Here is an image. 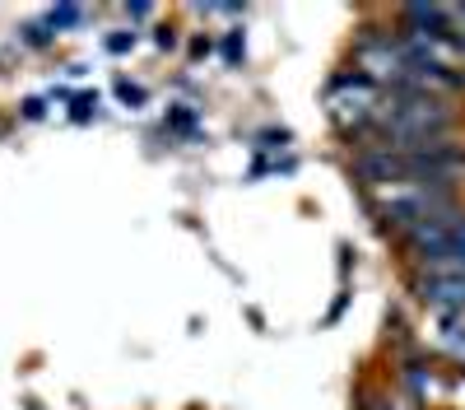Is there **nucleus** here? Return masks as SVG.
I'll return each instance as SVG.
<instances>
[{"instance_id": "nucleus-8", "label": "nucleus", "mask_w": 465, "mask_h": 410, "mask_svg": "<svg viewBox=\"0 0 465 410\" xmlns=\"http://www.w3.org/2000/svg\"><path fill=\"white\" fill-rule=\"evenodd\" d=\"M131 47H135V33H112V37H107V52H112V56H122V52H131Z\"/></svg>"}, {"instance_id": "nucleus-1", "label": "nucleus", "mask_w": 465, "mask_h": 410, "mask_svg": "<svg viewBox=\"0 0 465 410\" xmlns=\"http://www.w3.org/2000/svg\"><path fill=\"white\" fill-rule=\"evenodd\" d=\"M460 186H442V182H401V186H386V192L368 196V210L377 215V224L396 243L410 238L414 229H423L429 219L460 210Z\"/></svg>"}, {"instance_id": "nucleus-2", "label": "nucleus", "mask_w": 465, "mask_h": 410, "mask_svg": "<svg viewBox=\"0 0 465 410\" xmlns=\"http://www.w3.org/2000/svg\"><path fill=\"white\" fill-rule=\"evenodd\" d=\"M410 275H465V205L401 238Z\"/></svg>"}, {"instance_id": "nucleus-9", "label": "nucleus", "mask_w": 465, "mask_h": 410, "mask_svg": "<svg viewBox=\"0 0 465 410\" xmlns=\"http://www.w3.org/2000/svg\"><path fill=\"white\" fill-rule=\"evenodd\" d=\"M94 107H98V94H74V122H84Z\"/></svg>"}, {"instance_id": "nucleus-7", "label": "nucleus", "mask_w": 465, "mask_h": 410, "mask_svg": "<svg viewBox=\"0 0 465 410\" xmlns=\"http://www.w3.org/2000/svg\"><path fill=\"white\" fill-rule=\"evenodd\" d=\"M116 98L131 103V107H140V103H144V89H140V85H131V80H116Z\"/></svg>"}, {"instance_id": "nucleus-5", "label": "nucleus", "mask_w": 465, "mask_h": 410, "mask_svg": "<svg viewBox=\"0 0 465 410\" xmlns=\"http://www.w3.org/2000/svg\"><path fill=\"white\" fill-rule=\"evenodd\" d=\"M80 19H84V10H80V5H56V10H47V28H52V33L74 28Z\"/></svg>"}, {"instance_id": "nucleus-3", "label": "nucleus", "mask_w": 465, "mask_h": 410, "mask_svg": "<svg viewBox=\"0 0 465 410\" xmlns=\"http://www.w3.org/2000/svg\"><path fill=\"white\" fill-rule=\"evenodd\" d=\"M381 98H386V89H377L372 80H363V75H354V70H340L335 80L326 85V112H331V122L349 140L377 122Z\"/></svg>"}, {"instance_id": "nucleus-10", "label": "nucleus", "mask_w": 465, "mask_h": 410, "mask_svg": "<svg viewBox=\"0 0 465 410\" xmlns=\"http://www.w3.org/2000/svg\"><path fill=\"white\" fill-rule=\"evenodd\" d=\"M28 33V47H47L52 43V28L47 24H33V28H24Z\"/></svg>"}, {"instance_id": "nucleus-11", "label": "nucleus", "mask_w": 465, "mask_h": 410, "mask_svg": "<svg viewBox=\"0 0 465 410\" xmlns=\"http://www.w3.org/2000/svg\"><path fill=\"white\" fill-rule=\"evenodd\" d=\"M223 56H228V61H238V56H242V37H238V33H232L228 43H223Z\"/></svg>"}, {"instance_id": "nucleus-12", "label": "nucleus", "mask_w": 465, "mask_h": 410, "mask_svg": "<svg viewBox=\"0 0 465 410\" xmlns=\"http://www.w3.org/2000/svg\"><path fill=\"white\" fill-rule=\"evenodd\" d=\"M24 117H28V122L43 117V98H28V103H24Z\"/></svg>"}, {"instance_id": "nucleus-4", "label": "nucleus", "mask_w": 465, "mask_h": 410, "mask_svg": "<svg viewBox=\"0 0 465 410\" xmlns=\"http://www.w3.org/2000/svg\"><path fill=\"white\" fill-rule=\"evenodd\" d=\"M419 304H429L447 317H465V275H410Z\"/></svg>"}, {"instance_id": "nucleus-6", "label": "nucleus", "mask_w": 465, "mask_h": 410, "mask_svg": "<svg viewBox=\"0 0 465 410\" xmlns=\"http://www.w3.org/2000/svg\"><path fill=\"white\" fill-rule=\"evenodd\" d=\"M168 126H177V131H196V112H191V107H173V112H168Z\"/></svg>"}]
</instances>
